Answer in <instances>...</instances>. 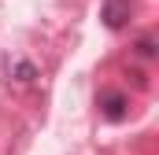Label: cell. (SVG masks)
Wrapping results in <instances>:
<instances>
[{"instance_id": "3", "label": "cell", "mask_w": 159, "mask_h": 155, "mask_svg": "<svg viewBox=\"0 0 159 155\" xmlns=\"http://www.w3.org/2000/svg\"><path fill=\"white\" fill-rule=\"evenodd\" d=\"M15 74H19V81H34L37 70H34V63H19V70H15Z\"/></svg>"}, {"instance_id": "1", "label": "cell", "mask_w": 159, "mask_h": 155, "mask_svg": "<svg viewBox=\"0 0 159 155\" xmlns=\"http://www.w3.org/2000/svg\"><path fill=\"white\" fill-rule=\"evenodd\" d=\"M104 19H107V26H111V30H119L122 22L129 19V4H126V0H107V7H104Z\"/></svg>"}, {"instance_id": "4", "label": "cell", "mask_w": 159, "mask_h": 155, "mask_svg": "<svg viewBox=\"0 0 159 155\" xmlns=\"http://www.w3.org/2000/svg\"><path fill=\"white\" fill-rule=\"evenodd\" d=\"M137 48H141V55H144V59H152V55H156V44H152V37H141V44H137Z\"/></svg>"}, {"instance_id": "2", "label": "cell", "mask_w": 159, "mask_h": 155, "mask_svg": "<svg viewBox=\"0 0 159 155\" xmlns=\"http://www.w3.org/2000/svg\"><path fill=\"white\" fill-rule=\"evenodd\" d=\"M122 107H126V96L122 92H104V111H107V118H122Z\"/></svg>"}]
</instances>
